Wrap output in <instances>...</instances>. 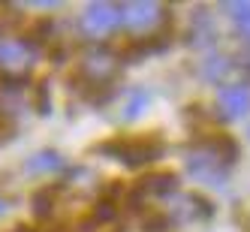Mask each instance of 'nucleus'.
I'll return each instance as SVG.
<instances>
[{"label":"nucleus","mask_w":250,"mask_h":232,"mask_svg":"<svg viewBox=\"0 0 250 232\" xmlns=\"http://www.w3.org/2000/svg\"><path fill=\"white\" fill-rule=\"evenodd\" d=\"M247 139H250V130H247Z\"/></svg>","instance_id":"obj_13"},{"label":"nucleus","mask_w":250,"mask_h":232,"mask_svg":"<svg viewBox=\"0 0 250 232\" xmlns=\"http://www.w3.org/2000/svg\"><path fill=\"white\" fill-rule=\"evenodd\" d=\"M103 154H112L118 157L121 163L127 166H142V163H151V160H157L160 154H163V145H160L157 139H121V142H112V145H105Z\"/></svg>","instance_id":"obj_5"},{"label":"nucleus","mask_w":250,"mask_h":232,"mask_svg":"<svg viewBox=\"0 0 250 232\" xmlns=\"http://www.w3.org/2000/svg\"><path fill=\"white\" fill-rule=\"evenodd\" d=\"M217 109L226 121L247 118L250 115V84H244V82L223 84L217 91Z\"/></svg>","instance_id":"obj_7"},{"label":"nucleus","mask_w":250,"mask_h":232,"mask_svg":"<svg viewBox=\"0 0 250 232\" xmlns=\"http://www.w3.org/2000/svg\"><path fill=\"white\" fill-rule=\"evenodd\" d=\"M0 211H3V202H0Z\"/></svg>","instance_id":"obj_12"},{"label":"nucleus","mask_w":250,"mask_h":232,"mask_svg":"<svg viewBox=\"0 0 250 232\" xmlns=\"http://www.w3.org/2000/svg\"><path fill=\"white\" fill-rule=\"evenodd\" d=\"M223 12L232 19L238 37L250 45V0H232V3H223Z\"/></svg>","instance_id":"obj_9"},{"label":"nucleus","mask_w":250,"mask_h":232,"mask_svg":"<svg viewBox=\"0 0 250 232\" xmlns=\"http://www.w3.org/2000/svg\"><path fill=\"white\" fill-rule=\"evenodd\" d=\"M121 24V6L115 3H100V0H94V3H87L79 15V30L84 33L87 40H105L109 33H115V27Z\"/></svg>","instance_id":"obj_4"},{"label":"nucleus","mask_w":250,"mask_h":232,"mask_svg":"<svg viewBox=\"0 0 250 232\" xmlns=\"http://www.w3.org/2000/svg\"><path fill=\"white\" fill-rule=\"evenodd\" d=\"M58 169H63V157L58 151H40V154H33L24 166L27 175H45V172H58Z\"/></svg>","instance_id":"obj_10"},{"label":"nucleus","mask_w":250,"mask_h":232,"mask_svg":"<svg viewBox=\"0 0 250 232\" xmlns=\"http://www.w3.org/2000/svg\"><path fill=\"white\" fill-rule=\"evenodd\" d=\"M115 73H118V58L112 55L109 48H91L82 58V63H79V76L87 84H94V87L109 84L115 79Z\"/></svg>","instance_id":"obj_6"},{"label":"nucleus","mask_w":250,"mask_h":232,"mask_svg":"<svg viewBox=\"0 0 250 232\" xmlns=\"http://www.w3.org/2000/svg\"><path fill=\"white\" fill-rule=\"evenodd\" d=\"M40 51L30 40L21 37H3L0 40V76L9 82H21L30 76V69L37 66Z\"/></svg>","instance_id":"obj_3"},{"label":"nucleus","mask_w":250,"mask_h":232,"mask_svg":"<svg viewBox=\"0 0 250 232\" xmlns=\"http://www.w3.org/2000/svg\"><path fill=\"white\" fill-rule=\"evenodd\" d=\"M148 109H151V91H145V87H136V91H130L127 100H124V118L127 121L142 118Z\"/></svg>","instance_id":"obj_11"},{"label":"nucleus","mask_w":250,"mask_h":232,"mask_svg":"<svg viewBox=\"0 0 250 232\" xmlns=\"http://www.w3.org/2000/svg\"><path fill=\"white\" fill-rule=\"evenodd\" d=\"M169 9L157 0H130L121 6V27L130 37H157L166 27Z\"/></svg>","instance_id":"obj_2"},{"label":"nucleus","mask_w":250,"mask_h":232,"mask_svg":"<svg viewBox=\"0 0 250 232\" xmlns=\"http://www.w3.org/2000/svg\"><path fill=\"white\" fill-rule=\"evenodd\" d=\"M178 193V178L175 175H151L145 184H142V196H148V199H172Z\"/></svg>","instance_id":"obj_8"},{"label":"nucleus","mask_w":250,"mask_h":232,"mask_svg":"<svg viewBox=\"0 0 250 232\" xmlns=\"http://www.w3.org/2000/svg\"><path fill=\"white\" fill-rule=\"evenodd\" d=\"M184 166L193 181L208 187H223L232 169V151H223L220 145H196L184 154Z\"/></svg>","instance_id":"obj_1"},{"label":"nucleus","mask_w":250,"mask_h":232,"mask_svg":"<svg viewBox=\"0 0 250 232\" xmlns=\"http://www.w3.org/2000/svg\"><path fill=\"white\" fill-rule=\"evenodd\" d=\"M19 232H24V229H19Z\"/></svg>","instance_id":"obj_14"}]
</instances>
